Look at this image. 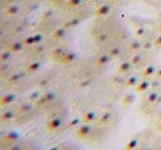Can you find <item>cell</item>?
Here are the masks:
<instances>
[{"label":"cell","instance_id":"cell-1","mask_svg":"<svg viewBox=\"0 0 161 150\" xmlns=\"http://www.w3.org/2000/svg\"><path fill=\"white\" fill-rule=\"evenodd\" d=\"M92 131V126L88 123H82L80 127L76 128V136L80 138H85Z\"/></svg>","mask_w":161,"mask_h":150},{"label":"cell","instance_id":"cell-2","mask_svg":"<svg viewBox=\"0 0 161 150\" xmlns=\"http://www.w3.org/2000/svg\"><path fill=\"white\" fill-rule=\"evenodd\" d=\"M63 124V118L62 117H54V118L50 119L47 123V129L49 131H54L58 130L61 127V125Z\"/></svg>","mask_w":161,"mask_h":150},{"label":"cell","instance_id":"cell-3","mask_svg":"<svg viewBox=\"0 0 161 150\" xmlns=\"http://www.w3.org/2000/svg\"><path fill=\"white\" fill-rule=\"evenodd\" d=\"M151 84L152 83L149 81V80H143V81H141L140 83L137 84L136 91L138 93H145V92H147L150 87H151Z\"/></svg>","mask_w":161,"mask_h":150},{"label":"cell","instance_id":"cell-4","mask_svg":"<svg viewBox=\"0 0 161 150\" xmlns=\"http://www.w3.org/2000/svg\"><path fill=\"white\" fill-rule=\"evenodd\" d=\"M109 12H110V5L104 3V5L99 6V7L97 8L95 14H96L97 17H105V16H107Z\"/></svg>","mask_w":161,"mask_h":150},{"label":"cell","instance_id":"cell-5","mask_svg":"<svg viewBox=\"0 0 161 150\" xmlns=\"http://www.w3.org/2000/svg\"><path fill=\"white\" fill-rule=\"evenodd\" d=\"M110 58H112L110 54H102V55H99L98 58H97L96 64L98 65V66H105L106 64L109 63Z\"/></svg>","mask_w":161,"mask_h":150},{"label":"cell","instance_id":"cell-6","mask_svg":"<svg viewBox=\"0 0 161 150\" xmlns=\"http://www.w3.org/2000/svg\"><path fill=\"white\" fill-rule=\"evenodd\" d=\"M16 99V95L12 94V93H9V94H6L1 97V101H0V105L1 106H6V105H9L11 104L12 102Z\"/></svg>","mask_w":161,"mask_h":150},{"label":"cell","instance_id":"cell-7","mask_svg":"<svg viewBox=\"0 0 161 150\" xmlns=\"http://www.w3.org/2000/svg\"><path fill=\"white\" fill-rule=\"evenodd\" d=\"M25 43L21 42V41H14V43L9 45V50L12 52V53H16V52H20L23 50V47H25Z\"/></svg>","mask_w":161,"mask_h":150},{"label":"cell","instance_id":"cell-8","mask_svg":"<svg viewBox=\"0 0 161 150\" xmlns=\"http://www.w3.org/2000/svg\"><path fill=\"white\" fill-rule=\"evenodd\" d=\"M96 117H97L96 113L93 112V110H90V112H87V113H85V114H84V116L82 117V119H83V123L91 124V123H93L94 120H96Z\"/></svg>","mask_w":161,"mask_h":150},{"label":"cell","instance_id":"cell-9","mask_svg":"<svg viewBox=\"0 0 161 150\" xmlns=\"http://www.w3.org/2000/svg\"><path fill=\"white\" fill-rule=\"evenodd\" d=\"M132 67V64L130 61H125V62L120 63L118 66V72L119 73H127L128 71H130Z\"/></svg>","mask_w":161,"mask_h":150},{"label":"cell","instance_id":"cell-10","mask_svg":"<svg viewBox=\"0 0 161 150\" xmlns=\"http://www.w3.org/2000/svg\"><path fill=\"white\" fill-rule=\"evenodd\" d=\"M156 72H157L156 66H154L153 64H150V65H148L145 69H143V76H145V77H150V76H152V75H154V74H156Z\"/></svg>","mask_w":161,"mask_h":150},{"label":"cell","instance_id":"cell-11","mask_svg":"<svg viewBox=\"0 0 161 150\" xmlns=\"http://www.w3.org/2000/svg\"><path fill=\"white\" fill-rule=\"evenodd\" d=\"M134 102H135V95L131 94V93H129V94H126L125 96L121 98V103H123L124 106L131 105Z\"/></svg>","mask_w":161,"mask_h":150},{"label":"cell","instance_id":"cell-12","mask_svg":"<svg viewBox=\"0 0 161 150\" xmlns=\"http://www.w3.org/2000/svg\"><path fill=\"white\" fill-rule=\"evenodd\" d=\"M14 112L12 109L5 110L1 115V121H9L11 119H14Z\"/></svg>","mask_w":161,"mask_h":150},{"label":"cell","instance_id":"cell-13","mask_svg":"<svg viewBox=\"0 0 161 150\" xmlns=\"http://www.w3.org/2000/svg\"><path fill=\"white\" fill-rule=\"evenodd\" d=\"M142 49V43L139 40H132L129 44V50L134 52H138L139 50Z\"/></svg>","mask_w":161,"mask_h":150},{"label":"cell","instance_id":"cell-14","mask_svg":"<svg viewBox=\"0 0 161 150\" xmlns=\"http://www.w3.org/2000/svg\"><path fill=\"white\" fill-rule=\"evenodd\" d=\"M66 27H61V28H58V29L55 30V31L53 32V36L55 39H62L65 36V34H66Z\"/></svg>","mask_w":161,"mask_h":150},{"label":"cell","instance_id":"cell-15","mask_svg":"<svg viewBox=\"0 0 161 150\" xmlns=\"http://www.w3.org/2000/svg\"><path fill=\"white\" fill-rule=\"evenodd\" d=\"M19 11H20V8L17 5H11L6 9V14L8 16H16V14H19Z\"/></svg>","mask_w":161,"mask_h":150},{"label":"cell","instance_id":"cell-16","mask_svg":"<svg viewBox=\"0 0 161 150\" xmlns=\"http://www.w3.org/2000/svg\"><path fill=\"white\" fill-rule=\"evenodd\" d=\"M138 84V76L137 75H131L126 80V86L127 87H131V86H137Z\"/></svg>","mask_w":161,"mask_h":150},{"label":"cell","instance_id":"cell-17","mask_svg":"<svg viewBox=\"0 0 161 150\" xmlns=\"http://www.w3.org/2000/svg\"><path fill=\"white\" fill-rule=\"evenodd\" d=\"M159 93L157 92V91H151L150 93H148L147 95V101L149 102V103H156L157 101H158L159 98Z\"/></svg>","mask_w":161,"mask_h":150},{"label":"cell","instance_id":"cell-18","mask_svg":"<svg viewBox=\"0 0 161 150\" xmlns=\"http://www.w3.org/2000/svg\"><path fill=\"white\" fill-rule=\"evenodd\" d=\"M40 67H41L40 62H32L27 66V72L28 73H34V72L38 71Z\"/></svg>","mask_w":161,"mask_h":150},{"label":"cell","instance_id":"cell-19","mask_svg":"<svg viewBox=\"0 0 161 150\" xmlns=\"http://www.w3.org/2000/svg\"><path fill=\"white\" fill-rule=\"evenodd\" d=\"M82 123H83V119H82V118H78V117L73 118L71 121H69V128H77V127H80Z\"/></svg>","mask_w":161,"mask_h":150},{"label":"cell","instance_id":"cell-20","mask_svg":"<svg viewBox=\"0 0 161 150\" xmlns=\"http://www.w3.org/2000/svg\"><path fill=\"white\" fill-rule=\"evenodd\" d=\"M141 60H142V56H141V54H139V53L134 54V55L130 58V62H131L132 66H135V65H138L139 63L141 62Z\"/></svg>","mask_w":161,"mask_h":150},{"label":"cell","instance_id":"cell-21","mask_svg":"<svg viewBox=\"0 0 161 150\" xmlns=\"http://www.w3.org/2000/svg\"><path fill=\"white\" fill-rule=\"evenodd\" d=\"M22 76L23 75L21 73H14V74H12V75H10V77L8 79V82H9V83H17V82L20 81Z\"/></svg>","mask_w":161,"mask_h":150},{"label":"cell","instance_id":"cell-22","mask_svg":"<svg viewBox=\"0 0 161 150\" xmlns=\"http://www.w3.org/2000/svg\"><path fill=\"white\" fill-rule=\"evenodd\" d=\"M80 19H77V18H74V19H71V20H69L66 23H65V25L64 27H66V28H75V27H77L78 25H80Z\"/></svg>","mask_w":161,"mask_h":150},{"label":"cell","instance_id":"cell-23","mask_svg":"<svg viewBox=\"0 0 161 150\" xmlns=\"http://www.w3.org/2000/svg\"><path fill=\"white\" fill-rule=\"evenodd\" d=\"M137 146H138V140L137 139H131V140H129L127 143H126V149L127 150H132V149H136Z\"/></svg>","mask_w":161,"mask_h":150},{"label":"cell","instance_id":"cell-24","mask_svg":"<svg viewBox=\"0 0 161 150\" xmlns=\"http://www.w3.org/2000/svg\"><path fill=\"white\" fill-rule=\"evenodd\" d=\"M11 53H12V52L10 51V50L3 52V54H1V56H0V60H1V62L5 63V62H7V61H9L10 58H11Z\"/></svg>","mask_w":161,"mask_h":150},{"label":"cell","instance_id":"cell-25","mask_svg":"<svg viewBox=\"0 0 161 150\" xmlns=\"http://www.w3.org/2000/svg\"><path fill=\"white\" fill-rule=\"evenodd\" d=\"M109 119H110V113H104V114L99 117L98 121L101 124H105V123H107Z\"/></svg>","mask_w":161,"mask_h":150},{"label":"cell","instance_id":"cell-26","mask_svg":"<svg viewBox=\"0 0 161 150\" xmlns=\"http://www.w3.org/2000/svg\"><path fill=\"white\" fill-rule=\"evenodd\" d=\"M82 1H83V0H69L67 5H69V8H76L80 5H82Z\"/></svg>","mask_w":161,"mask_h":150},{"label":"cell","instance_id":"cell-27","mask_svg":"<svg viewBox=\"0 0 161 150\" xmlns=\"http://www.w3.org/2000/svg\"><path fill=\"white\" fill-rule=\"evenodd\" d=\"M74 58H75V54L74 53H66V54H64V56H63V61H64L65 63L72 62Z\"/></svg>","mask_w":161,"mask_h":150},{"label":"cell","instance_id":"cell-28","mask_svg":"<svg viewBox=\"0 0 161 150\" xmlns=\"http://www.w3.org/2000/svg\"><path fill=\"white\" fill-rule=\"evenodd\" d=\"M120 52H121L120 47H114L112 50H110L109 54L112 55V58H114V56H118L119 54H120Z\"/></svg>","mask_w":161,"mask_h":150},{"label":"cell","instance_id":"cell-29","mask_svg":"<svg viewBox=\"0 0 161 150\" xmlns=\"http://www.w3.org/2000/svg\"><path fill=\"white\" fill-rule=\"evenodd\" d=\"M23 43L25 45H32V44H36V41H34V36H27V38L23 40Z\"/></svg>","mask_w":161,"mask_h":150},{"label":"cell","instance_id":"cell-30","mask_svg":"<svg viewBox=\"0 0 161 150\" xmlns=\"http://www.w3.org/2000/svg\"><path fill=\"white\" fill-rule=\"evenodd\" d=\"M146 34V29L142 27H139L136 29V36H138V38H142V36H145Z\"/></svg>","mask_w":161,"mask_h":150},{"label":"cell","instance_id":"cell-31","mask_svg":"<svg viewBox=\"0 0 161 150\" xmlns=\"http://www.w3.org/2000/svg\"><path fill=\"white\" fill-rule=\"evenodd\" d=\"M40 97H41V93L39 92V91H34V92H32L31 95H30V99H31V101L36 102Z\"/></svg>","mask_w":161,"mask_h":150},{"label":"cell","instance_id":"cell-32","mask_svg":"<svg viewBox=\"0 0 161 150\" xmlns=\"http://www.w3.org/2000/svg\"><path fill=\"white\" fill-rule=\"evenodd\" d=\"M153 44H154V47H161V33H159L158 36L154 38Z\"/></svg>","mask_w":161,"mask_h":150},{"label":"cell","instance_id":"cell-33","mask_svg":"<svg viewBox=\"0 0 161 150\" xmlns=\"http://www.w3.org/2000/svg\"><path fill=\"white\" fill-rule=\"evenodd\" d=\"M34 41H36V44H38V43H41L43 41V36L41 33L34 34Z\"/></svg>","mask_w":161,"mask_h":150},{"label":"cell","instance_id":"cell-34","mask_svg":"<svg viewBox=\"0 0 161 150\" xmlns=\"http://www.w3.org/2000/svg\"><path fill=\"white\" fill-rule=\"evenodd\" d=\"M44 96L47 97V102H52L54 99V97H55V94H54L53 92H47V93H45Z\"/></svg>","mask_w":161,"mask_h":150},{"label":"cell","instance_id":"cell-35","mask_svg":"<svg viewBox=\"0 0 161 150\" xmlns=\"http://www.w3.org/2000/svg\"><path fill=\"white\" fill-rule=\"evenodd\" d=\"M45 103H47V99L45 96H41L40 98L36 101V104H38V105H43V104H45Z\"/></svg>","mask_w":161,"mask_h":150},{"label":"cell","instance_id":"cell-36","mask_svg":"<svg viewBox=\"0 0 161 150\" xmlns=\"http://www.w3.org/2000/svg\"><path fill=\"white\" fill-rule=\"evenodd\" d=\"M152 45H154L153 43H152V42H149V41H147V42L143 43V44H142V49H143V50H149L150 47H152Z\"/></svg>","mask_w":161,"mask_h":150},{"label":"cell","instance_id":"cell-37","mask_svg":"<svg viewBox=\"0 0 161 150\" xmlns=\"http://www.w3.org/2000/svg\"><path fill=\"white\" fill-rule=\"evenodd\" d=\"M90 84H91V81H90V80H85V81H83L82 83L80 84V87H82V88H83V87H86V86H88Z\"/></svg>","mask_w":161,"mask_h":150},{"label":"cell","instance_id":"cell-38","mask_svg":"<svg viewBox=\"0 0 161 150\" xmlns=\"http://www.w3.org/2000/svg\"><path fill=\"white\" fill-rule=\"evenodd\" d=\"M8 139H10V140H12V139H18V135H17V134L8 135Z\"/></svg>","mask_w":161,"mask_h":150},{"label":"cell","instance_id":"cell-39","mask_svg":"<svg viewBox=\"0 0 161 150\" xmlns=\"http://www.w3.org/2000/svg\"><path fill=\"white\" fill-rule=\"evenodd\" d=\"M156 75H157V77H158V79H161V67L156 72Z\"/></svg>","mask_w":161,"mask_h":150},{"label":"cell","instance_id":"cell-40","mask_svg":"<svg viewBox=\"0 0 161 150\" xmlns=\"http://www.w3.org/2000/svg\"><path fill=\"white\" fill-rule=\"evenodd\" d=\"M157 130H158V131H160V132H161V121L158 124V126H157Z\"/></svg>","mask_w":161,"mask_h":150},{"label":"cell","instance_id":"cell-41","mask_svg":"<svg viewBox=\"0 0 161 150\" xmlns=\"http://www.w3.org/2000/svg\"><path fill=\"white\" fill-rule=\"evenodd\" d=\"M158 31H159V33H161V23L159 25V27H158Z\"/></svg>","mask_w":161,"mask_h":150},{"label":"cell","instance_id":"cell-42","mask_svg":"<svg viewBox=\"0 0 161 150\" xmlns=\"http://www.w3.org/2000/svg\"><path fill=\"white\" fill-rule=\"evenodd\" d=\"M53 1H55V3H62V1H64V0H53Z\"/></svg>","mask_w":161,"mask_h":150},{"label":"cell","instance_id":"cell-43","mask_svg":"<svg viewBox=\"0 0 161 150\" xmlns=\"http://www.w3.org/2000/svg\"><path fill=\"white\" fill-rule=\"evenodd\" d=\"M110 1H113V3H118L119 0H110Z\"/></svg>","mask_w":161,"mask_h":150},{"label":"cell","instance_id":"cell-44","mask_svg":"<svg viewBox=\"0 0 161 150\" xmlns=\"http://www.w3.org/2000/svg\"><path fill=\"white\" fill-rule=\"evenodd\" d=\"M160 23H161V22H160Z\"/></svg>","mask_w":161,"mask_h":150}]
</instances>
